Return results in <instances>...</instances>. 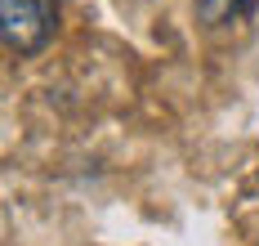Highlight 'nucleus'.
<instances>
[{
  "label": "nucleus",
  "mask_w": 259,
  "mask_h": 246,
  "mask_svg": "<svg viewBox=\"0 0 259 246\" xmlns=\"http://www.w3.org/2000/svg\"><path fill=\"white\" fill-rule=\"evenodd\" d=\"M0 36L9 54H36L54 36V0H0Z\"/></svg>",
  "instance_id": "1"
},
{
  "label": "nucleus",
  "mask_w": 259,
  "mask_h": 246,
  "mask_svg": "<svg viewBox=\"0 0 259 246\" xmlns=\"http://www.w3.org/2000/svg\"><path fill=\"white\" fill-rule=\"evenodd\" d=\"M192 5H197V18L206 27H224V23H233L246 9V0H192Z\"/></svg>",
  "instance_id": "2"
}]
</instances>
